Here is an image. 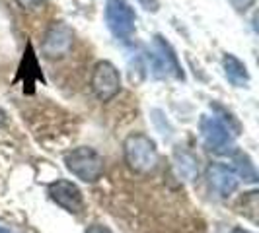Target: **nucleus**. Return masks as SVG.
Instances as JSON below:
<instances>
[{"instance_id":"9","label":"nucleus","mask_w":259,"mask_h":233,"mask_svg":"<svg viewBox=\"0 0 259 233\" xmlns=\"http://www.w3.org/2000/svg\"><path fill=\"white\" fill-rule=\"evenodd\" d=\"M207 181L210 185V189L222 198L232 196L240 187V177L234 173L232 167H228L224 163H210L208 165Z\"/></svg>"},{"instance_id":"13","label":"nucleus","mask_w":259,"mask_h":233,"mask_svg":"<svg viewBox=\"0 0 259 233\" xmlns=\"http://www.w3.org/2000/svg\"><path fill=\"white\" fill-rule=\"evenodd\" d=\"M228 2L232 4V8L236 12H242V14L255 6V0H228Z\"/></svg>"},{"instance_id":"12","label":"nucleus","mask_w":259,"mask_h":233,"mask_svg":"<svg viewBox=\"0 0 259 233\" xmlns=\"http://www.w3.org/2000/svg\"><path fill=\"white\" fill-rule=\"evenodd\" d=\"M232 163H234V173L240 177V179H244V181H249V183H255L257 181V173H255V165L251 163V159H249V155L247 154H242V152H236L232 155Z\"/></svg>"},{"instance_id":"8","label":"nucleus","mask_w":259,"mask_h":233,"mask_svg":"<svg viewBox=\"0 0 259 233\" xmlns=\"http://www.w3.org/2000/svg\"><path fill=\"white\" fill-rule=\"evenodd\" d=\"M49 198L57 206H61L63 210H66L68 214H82L84 210V194L78 189V185H74L68 179H57V181L49 183L47 187Z\"/></svg>"},{"instance_id":"19","label":"nucleus","mask_w":259,"mask_h":233,"mask_svg":"<svg viewBox=\"0 0 259 233\" xmlns=\"http://www.w3.org/2000/svg\"><path fill=\"white\" fill-rule=\"evenodd\" d=\"M0 233H12V231H10V229H6V227H2V225H0Z\"/></svg>"},{"instance_id":"4","label":"nucleus","mask_w":259,"mask_h":233,"mask_svg":"<svg viewBox=\"0 0 259 233\" xmlns=\"http://www.w3.org/2000/svg\"><path fill=\"white\" fill-rule=\"evenodd\" d=\"M90 88L100 101H111L121 91V74L111 61H100L92 70Z\"/></svg>"},{"instance_id":"15","label":"nucleus","mask_w":259,"mask_h":233,"mask_svg":"<svg viewBox=\"0 0 259 233\" xmlns=\"http://www.w3.org/2000/svg\"><path fill=\"white\" fill-rule=\"evenodd\" d=\"M16 4H20L24 10H35L39 6H43L45 0H14Z\"/></svg>"},{"instance_id":"1","label":"nucleus","mask_w":259,"mask_h":233,"mask_svg":"<svg viewBox=\"0 0 259 233\" xmlns=\"http://www.w3.org/2000/svg\"><path fill=\"white\" fill-rule=\"evenodd\" d=\"M123 157L135 175H150L160 161L156 142L144 132H133L123 140Z\"/></svg>"},{"instance_id":"11","label":"nucleus","mask_w":259,"mask_h":233,"mask_svg":"<svg viewBox=\"0 0 259 233\" xmlns=\"http://www.w3.org/2000/svg\"><path fill=\"white\" fill-rule=\"evenodd\" d=\"M22 74H26L24 78V88L27 86V93L33 91V86H35V80L41 76L37 66V59H35V51H33V45L27 43L26 52H24V63H22Z\"/></svg>"},{"instance_id":"16","label":"nucleus","mask_w":259,"mask_h":233,"mask_svg":"<svg viewBox=\"0 0 259 233\" xmlns=\"http://www.w3.org/2000/svg\"><path fill=\"white\" fill-rule=\"evenodd\" d=\"M139 4L146 12H158L160 10V0H139Z\"/></svg>"},{"instance_id":"2","label":"nucleus","mask_w":259,"mask_h":233,"mask_svg":"<svg viewBox=\"0 0 259 233\" xmlns=\"http://www.w3.org/2000/svg\"><path fill=\"white\" fill-rule=\"evenodd\" d=\"M65 167L82 183H96L105 171L104 155L90 146H78L65 155Z\"/></svg>"},{"instance_id":"5","label":"nucleus","mask_w":259,"mask_h":233,"mask_svg":"<svg viewBox=\"0 0 259 233\" xmlns=\"http://www.w3.org/2000/svg\"><path fill=\"white\" fill-rule=\"evenodd\" d=\"M148 59L152 65V74L156 78L174 76L183 80V70L178 61V54L162 35H154V49L148 52Z\"/></svg>"},{"instance_id":"10","label":"nucleus","mask_w":259,"mask_h":233,"mask_svg":"<svg viewBox=\"0 0 259 233\" xmlns=\"http://www.w3.org/2000/svg\"><path fill=\"white\" fill-rule=\"evenodd\" d=\"M222 70L228 78V82L236 86V88H246L249 84V72H247V66L238 59L234 56L232 52H226L222 56Z\"/></svg>"},{"instance_id":"3","label":"nucleus","mask_w":259,"mask_h":233,"mask_svg":"<svg viewBox=\"0 0 259 233\" xmlns=\"http://www.w3.org/2000/svg\"><path fill=\"white\" fill-rule=\"evenodd\" d=\"M105 24L117 39L129 41L137 31V14L127 0H107Z\"/></svg>"},{"instance_id":"6","label":"nucleus","mask_w":259,"mask_h":233,"mask_svg":"<svg viewBox=\"0 0 259 233\" xmlns=\"http://www.w3.org/2000/svg\"><path fill=\"white\" fill-rule=\"evenodd\" d=\"M201 136L207 144V148L214 154H230L234 150V136L232 130L222 123L219 116H201L199 121Z\"/></svg>"},{"instance_id":"7","label":"nucleus","mask_w":259,"mask_h":233,"mask_svg":"<svg viewBox=\"0 0 259 233\" xmlns=\"http://www.w3.org/2000/svg\"><path fill=\"white\" fill-rule=\"evenodd\" d=\"M74 45V31L65 22H55L45 31L41 41V54L45 59H63L66 56Z\"/></svg>"},{"instance_id":"14","label":"nucleus","mask_w":259,"mask_h":233,"mask_svg":"<svg viewBox=\"0 0 259 233\" xmlns=\"http://www.w3.org/2000/svg\"><path fill=\"white\" fill-rule=\"evenodd\" d=\"M84 233H115V231L109 225H105V223H90Z\"/></svg>"},{"instance_id":"18","label":"nucleus","mask_w":259,"mask_h":233,"mask_svg":"<svg viewBox=\"0 0 259 233\" xmlns=\"http://www.w3.org/2000/svg\"><path fill=\"white\" fill-rule=\"evenodd\" d=\"M230 233H251V231H247V229H244V227H234Z\"/></svg>"},{"instance_id":"17","label":"nucleus","mask_w":259,"mask_h":233,"mask_svg":"<svg viewBox=\"0 0 259 233\" xmlns=\"http://www.w3.org/2000/svg\"><path fill=\"white\" fill-rule=\"evenodd\" d=\"M6 125H8V115H6V111L0 107V129L6 127Z\"/></svg>"}]
</instances>
